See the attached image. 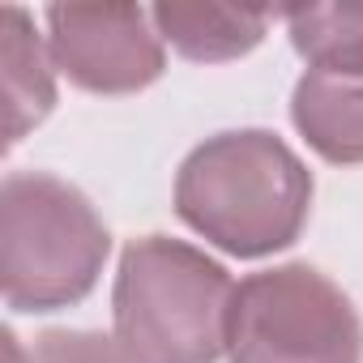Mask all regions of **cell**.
<instances>
[{"label": "cell", "instance_id": "ba28073f", "mask_svg": "<svg viewBox=\"0 0 363 363\" xmlns=\"http://www.w3.org/2000/svg\"><path fill=\"white\" fill-rule=\"evenodd\" d=\"M154 30L193 65H227L261 48L269 30V9H231V5H154Z\"/></svg>", "mask_w": 363, "mask_h": 363}, {"label": "cell", "instance_id": "52a82bcc", "mask_svg": "<svg viewBox=\"0 0 363 363\" xmlns=\"http://www.w3.org/2000/svg\"><path fill=\"white\" fill-rule=\"evenodd\" d=\"M0 60H5V107H9L5 145L13 150L56 107V65L43 39L35 35V18L22 5H5V13H0Z\"/></svg>", "mask_w": 363, "mask_h": 363}, {"label": "cell", "instance_id": "8992f818", "mask_svg": "<svg viewBox=\"0 0 363 363\" xmlns=\"http://www.w3.org/2000/svg\"><path fill=\"white\" fill-rule=\"evenodd\" d=\"M291 124L325 162H363V77L308 69L291 94Z\"/></svg>", "mask_w": 363, "mask_h": 363}, {"label": "cell", "instance_id": "30bf717a", "mask_svg": "<svg viewBox=\"0 0 363 363\" xmlns=\"http://www.w3.org/2000/svg\"><path fill=\"white\" fill-rule=\"evenodd\" d=\"M30 363H141L120 346V337L99 329H48L35 337Z\"/></svg>", "mask_w": 363, "mask_h": 363}, {"label": "cell", "instance_id": "9c48e42d", "mask_svg": "<svg viewBox=\"0 0 363 363\" xmlns=\"http://www.w3.org/2000/svg\"><path fill=\"white\" fill-rule=\"evenodd\" d=\"M291 48L316 69L337 77H363V0L282 9Z\"/></svg>", "mask_w": 363, "mask_h": 363}, {"label": "cell", "instance_id": "3957f363", "mask_svg": "<svg viewBox=\"0 0 363 363\" xmlns=\"http://www.w3.org/2000/svg\"><path fill=\"white\" fill-rule=\"evenodd\" d=\"M111 235L82 189L52 171H9L0 184V286L26 316L82 303L107 265Z\"/></svg>", "mask_w": 363, "mask_h": 363}, {"label": "cell", "instance_id": "5b68a950", "mask_svg": "<svg viewBox=\"0 0 363 363\" xmlns=\"http://www.w3.org/2000/svg\"><path fill=\"white\" fill-rule=\"evenodd\" d=\"M52 65L86 94H137L167 73V52L141 5L43 9Z\"/></svg>", "mask_w": 363, "mask_h": 363}, {"label": "cell", "instance_id": "7a4b0ae2", "mask_svg": "<svg viewBox=\"0 0 363 363\" xmlns=\"http://www.w3.org/2000/svg\"><path fill=\"white\" fill-rule=\"evenodd\" d=\"M231 299L227 265L184 240L141 235L120 252L111 325L141 363H218L227 354Z\"/></svg>", "mask_w": 363, "mask_h": 363}, {"label": "cell", "instance_id": "6da1fadb", "mask_svg": "<svg viewBox=\"0 0 363 363\" xmlns=\"http://www.w3.org/2000/svg\"><path fill=\"white\" fill-rule=\"evenodd\" d=\"M175 214L218 252L261 261L303 235L312 171L269 128L214 133L175 171Z\"/></svg>", "mask_w": 363, "mask_h": 363}, {"label": "cell", "instance_id": "277c9868", "mask_svg": "<svg viewBox=\"0 0 363 363\" xmlns=\"http://www.w3.org/2000/svg\"><path fill=\"white\" fill-rule=\"evenodd\" d=\"M231 363H363V320L316 265L291 261L248 274L231 299Z\"/></svg>", "mask_w": 363, "mask_h": 363}]
</instances>
